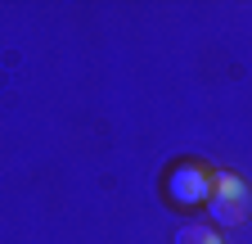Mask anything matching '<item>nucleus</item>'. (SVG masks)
<instances>
[{
	"label": "nucleus",
	"instance_id": "1",
	"mask_svg": "<svg viewBox=\"0 0 252 244\" xmlns=\"http://www.w3.org/2000/svg\"><path fill=\"white\" fill-rule=\"evenodd\" d=\"M207 208H212V222L216 226H239V222H248V212H252V195H248V186L234 172H216L212 176Z\"/></svg>",
	"mask_w": 252,
	"mask_h": 244
},
{
	"label": "nucleus",
	"instance_id": "2",
	"mask_svg": "<svg viewBox=\"0 0 252 244\" xmlns=\"http://www.w3.org/2000/svg\"><path fill=\"white\" fill-rule=\"evenodd\" d=\"M212 176L216 172H207L203 163H176L171 172H167V199L171 203H207L212 199Z\"/></svg>",
	"mask_w": 252,
	"mask_h": 244
},
{
	"label": "nucleus",
	"instance_id": "3",
	"mask_svg": "<svg viewBox=\"0 0 252 244\" xmlns=\"http://www.w3.org/2000/svg\"><path fill=\"white\" fill-rule=\"evenodd\" d=\"M176 244H220V235H216V226H207V222H189V226L176 231Z\"/></svg>",
	"mask_w": 252,
	"mask_h": 244
}]
</instances>
